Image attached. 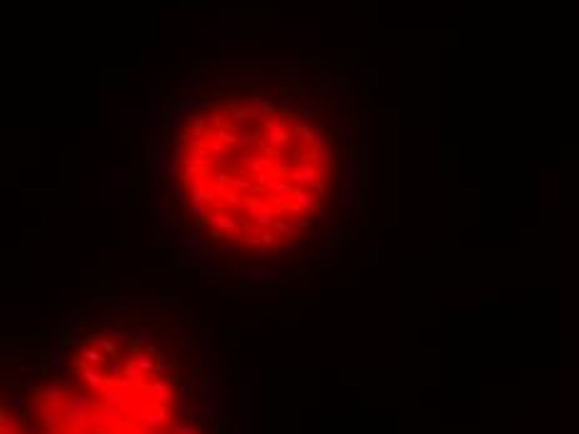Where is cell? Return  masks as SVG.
<instances>
[{
  "label": "cell",
  "mask_w": 579,
  "mask_h": 434,
  "mask_svg": "<svg viewBox=\"0 0 579 434\" xmlns=\"http://www.w3.org/2000/svg\"><path fill=\"white\" fill-rule=\"evenodd\" d=\"M153 152V202L177 260L232 285L295 282L355 235L362 172L322 100H185Z\"/></svg>",
  "instance_id": "1"
},
{
  "label": "cell",
  "mask_w": 579,
  "mask_h": 434,
  "mask_svg": "<svg viewBox=\"0 0 579 434\" xmlns=\"http://www.w3.org/2000/svg\"><path fill=\"white\" fill-rule=\"evenodd\" d=\"M28 357L3 399L18 434H227L225 377L175 302L98 299Z\"/></svg>",
  "instance_id": "2"
}]
</instances>
